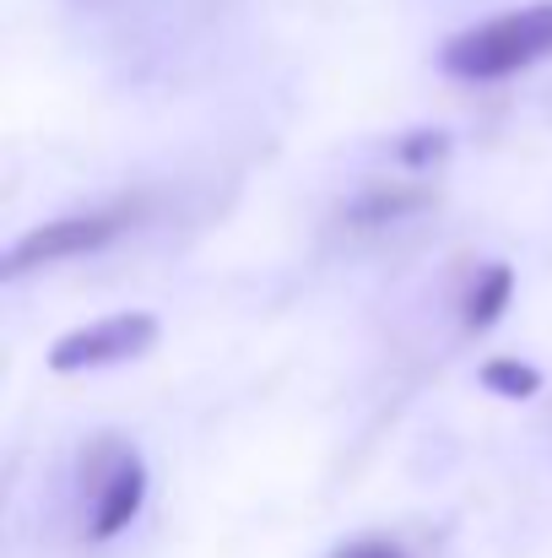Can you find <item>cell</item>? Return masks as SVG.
<instances>
[{
  "label": "cell",
  "mask_w": 552,
  "mask_h": 558,
  "mask_svg": "<svg viewBox=\"0 0 552 558\" xmlns=\"http://www.w3.org/2000/svg\"><path fill=\"white\" fill-rule=\"evenodd\" d=\"M537 60H552V0L488 16L439 49V65L461 82H499V76H515Z\"/></svg>",
  "instance_id": "obj_1"
},
{
  "label": "cell",
  "mask_w": 552,
  "mask_h": 558,
  "mask_svg": "<svg viewBox=\"0 0 552 558\" xmlns=\"http://www.w3.org/2000/svg\"><path fill=\"white\" fill-rule=\"evenodd\" d=\"M131 217H136V206L87 211V217H54V222L22 233V239L5 250L0 271H5V277H22V271H33V266H54V260H71V255H93V250H103L109 239H120Z\"/></svg>",
  "instance_id": "obj_2"
},
{
  "label": "cell",
  "mask_w": 552,
  "mask_h": 558,
  "mask_svg": "<svg viewBox=\"0 0 552 558\" xmlns=\"http://www.w3.org/2000/svg\"><path fill=\"white\" fill-rule=\"evenodd\" d=\"M87 488H93V537L109 543L120 537L136 515H142V499H147V466L136 450L114 445V439H98L87 466H82Z\"/></svg>",
  "instance_id": "obj_3"
},
{
  "label": "cell",
  "mask_w": 552,
  "mask_h": 558,
  "mask_svg": "<svg viewBox=\"0 0 552 558\" xmlns=\"http://www.w3.org/2000/svg\"><path fill=\"white\" fill-rule=\"evenodd\" d=\"M152 342H158V320H152L147 310H125V315H109V320H93V326L65 331V337L49 348V369L82 374V369L131 364V359L152 353Z\"/></svg>",
  "instance_id": "obj_4"
},
{
  "label": "cell",
  "mask_w": 552,
  "mask_h": 558,
  "mask_svg": "<svg viewBox=\"0 0 552 558\" xmlns=\"http://www.w3.org/2000/svg\"><path fill=\"white\" fill-rule=\"evenodd\" d=\"M428 201H433L428 185H373L368 195H358V201L347 206V217H353L358 228H379V222H401L406 211H417V206H428Z\"/></svg>",
  "instance_id": "obj_5"
},
{
  "label": "cell",
  "mask_w": 552,
  "mask_h": 558,
  "mask_svg": "<svg viewBox=\"0 0 552 558\" xmlns=\"http://www.w3.org/2000/svg\"><path fill=\"white\" fill-rule=\"evenodd\" d=\"M510 293H515V271L510 266H488L482 277H477V288L466 293V331H488L504 310H510Z\"/></svg>",
  "instance_id": "obj_6"
},
{
  "label": "cell",
  "mask_w": 552,
  "mask_h": 558,
  "mask_svg": "<svg viewBox=\"0 0 552 558\" xmlns=\"http://www.w3.org/2000/svg\"><path fill=\"white\" fill-rule=\"evenodd\" d=\"M482 385L504 401H531L542 390V374L531 364H520V359H493V364H482Z\"/></svg>",
  "instance_id": "obj_7"
},
{
  "label": "cell",
  "mask_w": 552,
  "mask_h": 558,
  "mask_svg": "<svg viewBox=\"0 0 552 558\" xmlns=\"http://www.w3.org/2000/svg\"><path fill=\"white\" fill-rule=\"evenodd\" d=\"M395 153H401V163H412V169H428V163H439V158L450 153V136H444V131H412V136L395 147Z\"/></svg>",
  "instance_id": "obj_8"
},
{
  "label": "cell",
  "mask_w": 552,
  "mask_h": 558,
  "mask_svg": "<svg viewBox=\"0 0 552 558\" xmlns=\"http://www.w3.org/2000/svg\"><path fill=\"white\" fill-rule=\"evenodd\" d=\"M336 558H406V554L390 548V543H353V548H342Z\"/></svg>",
  "instance_id": "obj_9"
}]
</instances>
